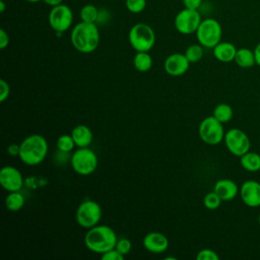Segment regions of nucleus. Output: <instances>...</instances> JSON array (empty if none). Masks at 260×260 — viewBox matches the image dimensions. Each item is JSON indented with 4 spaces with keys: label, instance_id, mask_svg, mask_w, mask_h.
I'll list each match as a JSON object with an SVG mask.
<instances>
[{
    "label": "nucleus",
    "instance_id": "nucleus-8",
    "mask_svg": "<svg viewBox=\"0 0 260 260\" xmlns=\"http://www.w3.org/2000/svg\"><path fill=\"white\" fill-rule=\"evenodd\" d=\"M198 134L200 139L206 144L216 145L223 140L225 132L221 122L213 116H208L200 122Z\"/></svg>",
    "mask_w": 260,
    "mask_h": 260
},
{
    "label": "nucleus",
    "instance_id": "nucleus-12",
    "mask_svg": "<svg viewBox=\"0 0 260 260\" xmlns=\"http://www.w3.org/2000/svg\"><path fill=\"white\" fill-rule=\"evenodd\" d=\"M0 185L7 192L20 191L23 186V177L18 169L5 166L0 171Z\"/></svg>",
    "mask_w": 260,
    "mask_h": 260
},
{
    "label": "nucleus",
    "instance_id": "nucleus-37",
    "mask_svg": "<svg viewBox=\"0 0 260 260\" xmlns=\"http://www.w3.org/2000/svg\"><path fill=\"white\" fill-rule=\"evenodd\" d=\"M47 5H49V6H51V7H55V6H57V5H60V4H62V2H63V0H43Z\"/></svg>",
    "mask_w": 260,
    "mask_h": 260
},
{
    "label": "nucleus",
    "instance_id": "nucleus-33",
    "mask_svg": "<svg viewBox=\"0 0 260 260\" xmlns=\"http://www.w3.org/2000/svg\"><path fill=\"white\" fill-rule=\"evenodd\" d=\"M8 45H9V36L3 28H1L0 29V49L4 50Z\"/></svg>",
    "mask_w": 260,
    "mask_h": 260
},
{
    "label": "nucleus",
    "instance_id": "nucleus-23",
    "mask_svg": "<svg viewBox=\"0 0 260 260\" xmlns=\"http://www.w3.org/2000/svg\"><path fill=\"white\" fill-rule=\"evenodd\" d=\"M233 115H234V112H233L232 107L224 103L216 105L215 108L213 109V113H212V116L215 117L222 124L231 121L233 118Z\"/></svg>",
    "mask_w": 260,
    "mask_h": 260
},
{
    "label": "nucleus",
    "instance_id": "nucleus-22",
    "mask_svg": "<svg viewBox=\"0 0 260 260\" xmlns=\"http://www.w3.org/2000/svg\"><path fill=\"white\" fill-rule=\"evenodd\" d=\"M133 65L136 70L146 72L152 67V58L148 52H136L133 58Z\"/></svg>",
    "mask_w": 260,
    "mask_h": 260
},
{
    "label": "nucleus",
    "instance_id": "nucleus-11",
    "mask_svg": "<svg viewBox=\"0 0 260 260\" xmlns=\"http://www.w3.org/2000/svg\"><path fill=\"white\" fill-rule=\"evenodd\" d=\"M201 16L197 9L184 8L175 17V28L182 35H191L196 32L200 22Z\"/></svg>",
    "mask_w": 260,
    "mask_h": 260
},
{
    "label": "nucleus",
    "instance_id": "nucleus-7",
    "mask_svg": "<svg viewBox=\"0 0 260 260\" xmlns=\"http://www.w3.org/2000/svg\"><path fill=\"white\" fill-rule=\"evenodd\" d=\"M102 214L101 205L94 200L86 199L78 205L75 212V218L80 226L88 230L99 224Z\"/></svg>",
    "mask_w": 260,
    "mask_h": 260
},
{
    "label": "nucleus",
    "instance_id": "nucleus-36",
    "mask_svg": "<svg viewBox=\"0 0 260 260\" xmlns=\"http://www.w3.org/2000/svg\"><path fill=\"white\" fill-rule=\"evenodd\" d=\"M254 55H255V60H256V65L260 67V42L256 45L254 48Z\"/></svg>",
    "mask_w": 260,
    "mask_h": 260
},
{
    "label": "nucleus",
    "instance_id": "nucleus-15",
    "mask_svg": "<svg viewBox=\"0 0 260 260\" xmlns=\"http://www.w3.org/2000/svg\"><path fill=\"white\" fill-rule=\"evenodd\" d=\"M142 245L148 252L153 254H160L169 248V240L164 234L159 232H151L144 236Z\"/></svg>",
    "mask_w": 260,
    "mask_h": 260
},
{
    "label": "nucleus",
    "instance_id": "nucleus-2",
    "mask_svg": "<svg viewBox=\"0 0 260 260\" xmlns=\"http://www.w3.org/2000/svg\"><path fill=\"white\" fill-rule=\"evenodd\" d=\"M117 235L112 228L104 224H96L87 230L84 236L85 247L96 254H104L114 249L117 243Z\"/></svg>",
    "mask_w": 260,
    "mask_h": 260
},
{
    "label": "nucleus",
    "instance_id": "nucleus-30",
    "mask_svg": "<svg viewBox=\"0 0 260 260\" xmlns=\"http://www.w3.org/2000/svg\"><path fill=\"white\" fill-rule=\"evenodd\" d=\"M197 260H219L217 253L211 249H202L196 255Z\"/></svg>",
    "mask_w": 260,
    "mask_h": 260
},
{
    "label": "nucleus",
    "instance_id": "nucleus-27",
    "mask_svg": "<svg viewBox=\"0 0 260 260\" xmlns=\"http://www.w3.org/2000/svg\"><path fill=\"white\" fill-rule=\"evenodd\" d=\"M221 198L214 192V191H211V192H208L204 198H203V204L204 206L207 208V209H210V210H213V209H216L220 206L221 204Z\"/></svg>",
    "mask_w": 260,
    "mask_h": 260
},
{
    "label": "nucleus",
    "instance_id": "nucleus-31",
    "mask_svg": "<svg viewBox=\"0 0 260 260\" xmlns=\"http://www.w3.org/2000/svg\"><path fill=\"white\" fill-rule=\"evenodd\" d=\"M10 94V86L5 79H0V102H5Z\"/></svg>",
    "mask_w": 260,
    "mask_h": 260
},
{
    "label": "nucleus",
    "instance_id": "nucleus-40",
    "mask_svg": "<svg viewBox=\"0 0 260 260\" xmlns=\"http://www.w3.org/2000/svg\"><path fill=\"white\" fill-rule=\"evenodd\" d=\"M258 222L260 223V214H259V216H258Z\"/></svg>",
    "mask_w": 260,
    "mask_h": 260
},
{
    "label": "nucleus",
    "instance_id": "nucleus-34",
    "mask_svg": "<svg viewBox=\"0 0 260 260\" xmlns=\"http://www.w3.org/2000/svg\"><path fill=\"white\" fill-rule=\"evenodd\" d=\"M202 3V0H183L185 8L189 9H198Z\"/></svg>",
    "mask_w": 260,
    "mask_h": 260
},
{
    "label": "nucleus",
    "instance_id": "nucleus-20",
    "mask_svg": "<svg viewBox=\"0 0 260 260\" xmlns=\"http://www.w3.org/2000/svg\"><path fill=\"white\" fill-rule=\"evenodd\" d=\"M240 164L247 172H258L260 170V154L249 150L240 156Z\"/></svg>",
    "mask_w": 260,
    "mask_h": 260
},
{
    "label": "nucleus",
    "instance_id": "nucleus-6",
    "mask_svg": "<svg viewBox=\"0 0 260 260\" xmlns=\"http://www.w3.org/2000/svg\"><path fill=\"white\" fill-rule=\"evenodd\" d=\"M195 34L200 45L204 48L213 49L221 40L222 28L216 19L206 18L200 22Z\"/></svg>",
    "mask_w": 260,
    "mask_h": 260
},
{
    "label": "nucleus",
    "instance_id": "nucleus-10",
    "mask_svg": "<svg viewBox=\"0 0 260 260\" xmlns=\"http://www.w3.org/2000/svg\"><path fill=\"white\" fill-rule=\"evenodd\" d=\"M72 21L73 13L67 5L60 4L52 7L49 13V23L57 35H61L69 29L72 25Z\"/></svg>",
    "mask_w": 260,
    "mask_h": 260
},
{
    "label": "nucleus",
    "instance_id": "nucleus-17",
    "mask_svg": "<svg viewBox=\"0 0 260 260\" xmlns=\"http://www.w3.org/2000/svg\"><path fill=\"white\" fill-rule=\"evenodd\" d=\"M71 136L75 142L76 147H88L93 139V134L90 128L86 125H76L71 130Z\"/></svg>",
    "mask_w": 260,
    "mask_h": 260
},
{
    "label": "nucleus",
    "instance_id": "nucleus-32",
    "mask_svg": "<svg viewBox=\"0 0 260 260\" xmlns=\"http://www.w3.org/2000/svg\"><path fill=\"white\" fill-rule=\"evenodd\" d=\"M124 255H122L119 251H117L115 248L107 251L106 253L102 254V259L103 260H123Z\"/></svg>",
    "mask_w": 260,
    "mask_h": 260
},
{
    "label": "nucleus",
    "instance_id": "nucleus-25",
    "mask_svg": "<svg viewBox=\"0 0 260 260\" xmlns=\"http://www.w3.org/2000/svg\"><path fill=\"white\" fill-rule=\"evenodd\" d=\"M203 48L204 47L200 44H193L186 49L184 54L190 63H196L203 58V55H204Z\"/></svg>",
    "mask_w": 260,
    "mask_h": 260
},
{
    "label": "nucleus",
    "instance_id": "nucleus-28",
    "mask_svg": "<svg viewBox=\"0 0 260 260\" xmlns=\"http://www.w3.org/2000/svg\"><path fill=\"white\" fill-rule=\"evenodd\" d=\"M126 8L132 13H140L146 7V0H126Z\"/></svg>",
    "mask_w": 260,
    "mask_h": 260
},
{
    "label": "nucleus",
    "instance_id": "nucleus-4",
    "mask_svg": "<svg viewBox=\"0 0 260 260\" xmlns=\"http://www.w3.org/2000/svg\"><path fill=\"white\" fill-rule=\"evenodd\" d=\"M128 39L136 52H148L154 46L155 34L148 24L140 22L130 28Z\"/></svg>",
    "mask_w": 260,
    "mask_h": 260
},
{
    "label": "nucleus",
    "instance_id": "nucleus-26",
    "mask_svg": "<svg viewBox=\"0 0 260 260\" xmlns=\"http://www.w3.org/2000/svg\"><path fill=\"white\" fill-rule=\"evenodd\" d=\"M56 145H57L58 150H60L62 152H67V153H70L76 146L71 134L60 135L57 139Z\"/></svg>",
    "mask_w": 260,
    "mask_h": 260
},
{
    "label": "nucleus",
    "instance_id": "nucleus-13",
    "mask_svg": "<svg viewBox=\"0 0 260 260\" xmlns=\"http://www.w3.org/2000/svg\"><path fill=\"white\" fill-rule=\"evenodd\" d=\"M240 196L248 207L260 206V183L254 180L245 181L240 187Z\"/></svg>",
    "mask_w": 260,
    "mask_h": 260
},
{
    "label": "nucleus",
    "instance_id": "nucleus-39",
    "mask_svg": "<svg viewBox=\"0 0 260 260\" xmlns=\"http://www.w3.org/2000/svg\"><path fill=\"white\" fill-rule=\"evenodd\" d=\"M25 1H27V2H39L41 0H25Z\"/></svg>",
    "mask_w": 260,
    "mask_h": 260
},
{
    "label": "nucleus",
    "instance_id": "nucleus-9",
    "mask_svg": "<svg viewBox=\"0 0 260 260\" xmlns=\"http://www.w3.org/2000/svg\"><path fill=\"white\" fill-rule=\"evenodd\" d=\"M223 141L228 150L235 156H242L250 150L251 142L248 135L239 128H232L224 134Z\"/></svg>",
    "mask_w": 260,
    "mask_h": 260
},
{
    "label": "nucleus",
    "instance_id": "nucleus-35",
    "mask_svg": "<svg viewBox=\"0 0 260 260\" xmlns=\"http://www.w3.org/2000/svg\"><path fill=\"white\" fill-rule=\"evenodd\" d=\"M7 152L12 155V156H15L19 154V144H15V143H12L10 145H8L7 147Z\"/></svg>",
    "mask_w": 260,
    "mask_h": 260
},
{
    "label": "nucleus",
    "instance_id": "nucleus-5",
    "mask_svg": "<svg viewBox=\"0 0 260 260\" xmlns=\"http://www.w3.org/2000/svg\"><path fill=\"white\" fill-rule=\"evenodd\" d=\"M70 162L76 174L88 176L98 168V156L89 147H77L70 157Z\"/></svg>",
    "mask_w": 260,
    "mask_h": 260
},
{
    "label": "nucleus",
    "instance_id": "nucleus-29",
    "mask_svg": "<svg viewBox=\"0 0 260 260\" xmlns=\"http://www.w3.org/2000/svg\"><path fill=\"white\" fill-rule=\"evenodd\" d=\"M131 247H132V244H131L130 240H128L127 238H121V239L117 240L115 249L117 251H119L122 255L125 256V255L129 254L130 250H131Z\"/></svg>",
    "mask_w": 260,
    "mask_h": 260
},
{
    "label": "nucleus",
    "instance_id": "nucleus-16",
    "mask_svg": "<svg viewBox=\"0 0 260 260\" xmlns=\"http://www.w3.org/2000/svg\"><path fill=\"white\" fill-rule=\"evenodd\" d=\"M213 191L221 198L222 201H229L238 195L240 189L233 180L220 179L215 182Z\"/></svg>",
    "mask_w": 260,
    "mask_h": 260
},
{
    "label": "nucleus",
    "instance_id": "nucleus-1",
    "mask_svg": "<svg viewBox=\"0 0 260 260\" xmlns=\"http://www.w3.org/2000/svg\"><path fill=\"white\" fill-rule=\"evenodd\" d=\"M70 41L80 53L88 54L95 51L100 44V31L96 24L80 21L72 28Z\"/></svg>",
    "mask_w": 260,
    "mask_h": 260
},
{
    "label": "nucleus",
    "instance_id": "nucleus-24",
    "mask_svg": "<svg viewBox=\"0 0 260 260\" xmlns=\"http://www.w3.org/2000/svg\"><path fill=\"white\" fill-rule=\"evenodd\" d=\"M79 15H80L81 21L95 23L96 20L99 19V10L92 4H85L80 9Z\"/></svg>",
    "mask_w": 260,
    "mask_h": 260
},
{
    "label": "nucleus",
    "instance_id": "nucleus-21",
    "mask_svg": "<svg viewBox=\"0 0 260 260\" xmlns=\"http://www.w3.org/2000/svg\"><path fill=\"white\" fill-rule=\"evenodd\" d=\"M24 196L19 191L9 192L5 198V207L12 212L19 211L24 205Z\"/></svg>",
    "mask_w": 260,
    "mask_h": 260
},
{
    "label": "nucleus",
    "instance_id": "nucleus-19",
    "mask_svg": "<svg viewBox=\"0 0 260 260\" xmlns=\"http://www.w3.org/2000/svg\"><path fill=\"white\" fill-rule=\"evenodd\" d=\"M234 61L241 68H251L256 65L254 51L247 48L238 49Z\"/></svg>",
    "mask_w": 260,
    "mask_h": 260
},
{
    "label": "nucleus",
    "instance_id": "nucleus-14",
    "mask_svg": "<svg viewBox=\"0 0 260 260\" xmlns=\"http://www.w3.org/2000/svg\"><path fill=\"white\" fill-rule=\"evenodd\" d=\"M190 66V62L185 56V54L174 53L167 57L165 60V70L171 76H181L184 75Z\"/></svg>",
    "mask_w": 260,
    "mask_h": 260
},
{
    "label": "nucleus",
    "instance_id": "nucleus-3",
    "mask_svg": "<svg viewBox=\"0 0 260 260\" xmlns=\"http://www.w3.org/2000/svg\"><path fill=\"white\" fill-rule=\"evenodd\" d=\"M48 142L43 135L31 134L19 143L18 157L26 166H38L47 156Z\"/></svg>",
    "mask_w": 260,
    "mask_h": 260
},
{
    "label": "nucleus",
    "instance_id": "nucleus-38",
    "mask_svg": "<svg viewBox=\"0 0 260 260\" xmlns=\"http://www.w3.org/2000/svg\"><path fill=\"white\" fill-rule=\"evenodd\" d=\"M5 3H4V1L3 0H0V12H4V10H5Z\"/></svg>",
    "mask_w": 260,
    "mask_h": 260
},
{
    "label": "nucleus",
    "instance_id": "nucleus-18",
    "mask_svg": "<svg viewBox=\"0 0 260 260\" xmlns=\"http://www.w3.org/2000/svg\"><path fill=\"white\" fill-rule=\"evenodd\" d=\"M212 50L213 56L215 57L216 60L223 63H229L235 60V56L238 49L235 47L234 44L230 42L220 41Z\"/></svg>",
    "mask_w": 260,
    "mask_h": 260
}]
</instances>
